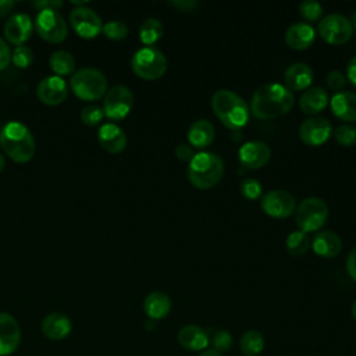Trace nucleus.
I'll return each instance as SVG.
<instances>
[{
	"mask_svg": "<svg viewBox=\"0 0 356 356\" xmlns=\"http://www.w3.org/2000/svg\"><path fill=\"white\" fill-rule=\"evenodd\" d=\"M295 97L292 90L278 82L259 86L250 102V111L260 120H270L286 114L293 106Z\"/></svg>",
	"mask_w": 356,
	"mask_h": 356,
	"instance_id": "obj_1",
	"label": "nucleus"
},
{
	"mask_svg": "<svg viewBox=\"0 0 356 356\" xmlns=\"http://www.w3.org/2000/svg\"><path fill=\"white\" fill-rule=\"evenodd\" d=\"M0 146L15 163H26L35 156V138L19 121H8L0 129Z\"/></svg>",
	"mask_w": 356,
	"mask_h": 356,
	"instance_id": "obj_2",
	"label": "nucleus"
},
{
	"mask_svg": "<svg viewBox=\"0 0 356 356\" xmlns=\"http://www.w3.org/2000/svg\"><path fill=\"white\" fill-rule=\"evenodd\" d=\"M211 108L217 118L231 129H239L249 120L248 103L229 89H218L211 96Z\"/></svg>",
	"mask_w": 356,
	"mask_h": 356,
	"instance_id": "obj_3",
	"label": "nucleus"
},
{
	"mask_svg": "<svg viewBox=\"0 0 356 356\" xmlns=\"http://www.w3.org/2000/svg\"><path fill=\"white\" fill-rule=\"evenodd\" d=\"M224 174L222 159L213 152H199L193 154L188 167V178L199 189L213 188Z\"/></svg>",
	"mask_w": 356,
	"mask_h": 356,
	"instance_id": "obj_4",
	"label": "nucleus"
},
{
	"mask_svg": "<svg viewBox=\"0 0 356 356\" xmlns=\"http://www.w3.org/2000/svg\"><path fill=\"white\" fill-rule=\"evenodd\" d=\"M70 88L82 100L93 102L103 97L107 92L106 75L93 67L79 68L70 78Z\"/></svg>",
	"mask_w": 356,
	"mask_h": 356,
	"instance_id": "obj_5",
	"label": "nucleus"
},
{
	"mask_svg": "<svg viewBox=\"0 0 356 356\" xmlns=\"http://www.w3.org/2000/svg\"><path fill=\"white\" fill-rule=\"evenodd\" d=\"M131 65L139 78L153 81L159 79L165 72L167 58L157 47L143 46L134 53Z\"/></svg>",
	"mask_w": 356,
	"mask_h": 356,
	"instance_id": "obj_6",
	"label": "nucleus"
},
{
	"mask_svg": "<svg viewBox=\"0 0 356 356\" xmlns=\"http://www.w3.org/2000/svg\"><path fill=\"white\" fill-rule=\"evenodd\" d=\"M328 218V204L317 196L303 199L295 209V222L303 232L320 229Z\"/></svg>",
	"mask_w": 356,
	"mask_h": 356,
	"instance_id": "obj_7",
	"label": "nucleus"
},
{
	"mask_svg": "<svg viewBox=\"0 0 356 356\" xmlns=\"http://www.w3.org/2000/svg\"><path fill=\"white\" fill-rule=\"evenodd\" d=\"M33 26L36 33L49 43H60L68 35L67 22L57 10H40Z\"/></svg>",
	"mask_w": 356,
	"mask_h": 356,
	"instance_id": "obj_8",
	"label": "nucleus"
},
{
	"mask_svg": "<svg viewBox=\"0 0 356 356\" xmlns=\"http://www.w3.org/2000/svg\"><path fill=\"white\" fill-rule=\"evenodd\" d=\"M320 36L331 44L346 43L353 33L350 19L339 13H330L323 17L317 25Z\"/></svg>",
	"mask_w": 356,
	"mask_h": 356,
	"instance_id": "obj_9",
	"label": "nucleus"
},
{
	"mask_svg": "<svg viewBox=\"0 0 356 356\" xmlns=\"http://www.w3.org/2000/svg\"><path fill=\"white\" fill-rule=\"evenodd\" d=\"M134 106V93L125 85H115L106 92L103 100L104 115L110 120L118 121L125 118Z\"/></svg>",
	"mask_w": 356,
	"mask_h": 356,
	"instance_id": "obj_10",
	"label": "nucleus"
},
{
	"mask_svg": "<svg viewBox=\"0 0 356 356\" xmlns=\"http://www.w3.org/2000/svg\"><path fill=\"white\" fill-rule=\"evenodd\" d=\"M70 22L74 31L83 39L96 38L103 28L100 15L88 6H78L70 13Z\"/></svg>",
	"mask_w": 356,
	"mask_h": 356,
	"instance_id": "obj_11",
	"label": "nucleus"
},
{
	"mask_svg": "<svg viewBox=\"0 0 356 356\" xmlns=\"http://www.w3.org/2000/svg\"><path fill=\"white\" fill-rule=\"evenodd\" d=\"M261 209L274 218H285L295 211L296 200L288 191L273 189L263 195Z\"/></svg>",
	"mask_w": 356,
	"mask_h": 356,
	"instance_id": "obj_12",
	"label": "nucleus"
},
{
	"mask_svg": "<svg viewBox=\"0 0 356 356\" xmlns=\"http://www.w3.org/2000/svg\"><path fill=\"white\" fill-rule=\"evenodd\" d=\"M332 134L331 122L321 115H314L305 120L299 127V136L302 142L310 146H320L328 140Z\"/></svg>",
	"mask_w": 356,
	"mask_h": 356,
	"instance_id": "obj_13",
	"label": "nucleus"
},
{
	"mask_svg": "<svg viewBox=\"0 0 356 356\" xmlns=\"http://www.w3.org/2000/svg\"><path fill=\"white\" fill-rule=\"evenodd\" d=\"M38 99L47 106H57L63 103L68 96L67 82L57 75L43 78L36 86Z\"/></svg>",
	"mask_w": 356,
	"mask_h": 356,
	"instance_id": "obj_14",
	"label": "nucleus"
},
{
	"mask_svg": "<svg viewBox=\"0 0 356 356\" xmlns=\"http://www.w3.org/2000/svg\"><path fill=\"white\" fill-rule=\"evenodd\" d=\"M33 22L28 14L17 13L13 14L4 24L3 32L6 39L15 46H22L32 35Z\"/></svg>",
	"mask_w": 356,
	"mask_h": 356,
	"instance_id": "obj_15",
	"label": "nucleus"
},
{
	"mask_svg": "<svg viewBox=\"0 0 356 356\" xmlns=\"http://www.w3.org/2000/svg\"><path fill=\"white\" fill-rule=\"evenodd\" d=\"M21 342V328L18 321L8 313H0V356L14 353Z\"/></svg>",
	"mask_w": 356,
	"mask_h": 356,
	"instance_id": "obj_16",
	"label": "nucleus"
},
{
	"mask_svg": "<svg viewBox=\"0 0 356 356\" xmlns=\"http://www.w3.org/2000/svg\"><path fill=\"white\" fill-rule=\"evenodd\" d=\"M271 156V149L266 142L249 140L243 143L238 150L239 161L243 167L256 170L263 167Z\"/></svg>",
	"mask_w": 356,
	"mask_h": 356,
	"instance_id": "obj_17",
	"label": "nucleus"
},
{
	"mask_svg": "<svg viewBox=\"0 0 356 356\" xmlns=\"http://www.w3.org/2000/svg\"><path fill=\"white\" fill-rule=\"evenodd\" d=\"M179 345L191 352H203L210 345V334L200 325L188 324L178 331Z\"/></svg>",
	"mask_w": 356,
	"mask_h": 356,
	"instance_id": "obj_18",
	"label": "nucleus"
},
{
	"mask_svg": "<svg viewBox=\"0 0 356 356\" xmlns=\"http://www.w3.org/2000/svg\"><path fill=\"white\" fill-rule=\"evenodd\" d=\"M100 146L108 153H120L127 146V135L121 127L114 122L103 124L97 131Z\"/></svg>",
	"mask_w": 356,
	"mask_h": 356,
	"instance_id": "obj_19",
	"label": "nucleus"
},
{
	"mask_svg": "<svg viewBox=\"0 0 356 356\" xmlns=\"http://www.w3.org/2000/svg\"><path fill=\"white\" fill-rule=\"evenodd\" d=\"M42 332L51 341H61L67 338L72 330V324L68 316L63 313H50L42 321Z\"/></svg>",
	"mask_w": 356,
	"mask_h": 356,
	"instance_id": "obj_20",
	"label": "nucleus"
},
{
	"mask_svg": "<svg viewBox=\"0 0 356 356\" xmlns=\"http://www.w3.org/2000/svg\"><path fill=\"white\" fill-rule=\"evenodd\" d=\"M284 81L289 90H303L310 86L313 81V71L306 63L296 61L285 70Z\"/></svg>",
	"mask_w": 356,
	"mask_h": 356,
	"instance_id": "obj_21",
	"label": "nucleus"
},
{
	"mask_svg": "<svg viewBox=\"0 0 356 356\" xmlns=\"http://www.w3.org/2000/svg\"><path fill=\"white\" fill-rule=\"evenodd\" d=\"M316 38L314 28L307 22H295L285 32V42L295 50L307 49Z\"/></svg>",
	"mask_w": 356,
	"mask_h": 356,
	"instance_id": "obj_22",
	"label": "nucleus"
},
{
	"mask_svg": "<svg viewBox=\"0 0 356 356\" xmlns=\"http://www.w3.org/2000/svg\"><path fill=\"white\" fill-rule=\"evenodd\" d=\"M330 106L335 117L342 121H356V93L350 90L337 92L331 100Z\"/></svg>",
	"mask_w": 356,
	"mask_h": 356,
	"instance_id": "obj_23",
	"label": "nucleus"
},
{
	"mask_svg": "<svg viewBox=\"0 0 356 356\" xmlns=\"http://www.w3.org/2000/svg\"><path fill=\"white\" fill-rule=\"evenodd\" d=\"M312 248L321 257H334L341 252L342 241L334 231H320L314 235Z\"/></svg>",
	"mask_w": 356,
	"mask_h": 356,
	"instance_id": "obj_24",
	"label": "nucleus"
},
{
	"mask_svg": "<svg viewBox=\"0 0 356 356\" xmlns=\"http://www.w3.org/2000/svg\"><path fill=\"white\" fill-rule=\"evenodd\" d=\"M143 310L150 320H161L171 312V299L161 291L150 292L145 298Z\"/></svg>",
	"mask_w": 356,
	"mask_h": 356,
	"instance_id": "obj_25",
	"label": "nucleus"
},
{
	"mask_svg": "<svg viewBox=\"0 0 356 356\" xmlns=\"http://www.w3.org/2000/svg\"><path fill=\"white\" fill-rule=\"evenodd\" d=\"M327 104H328V93L321 86L307 88L299 99V107L306 114H317L318 111L324 110Z\"/></svg>",
	"mask_w": 356,
	"mask_h": 356,
	"instance_id": "obj_26",
	"label": "nucleus"
},
{
	"mask_svg": "<svg viewBox=\"0 0 356 356\" xmlns=\"http://www.w3.org/2000/svg\"><path fill=\"white\" fill-rule=\"evenodd\" d=\"M216 136L214 125L204 118L196 120L191 124L188 129V140L195 147H207Z\"/></svg>",
	"mask_w": 356,
	"mask_h": 356,
	"instance_id": "obj_27",
	"label": "nucleus"
},
{
	"mask_svg": "<svg viewBox=\"0 0 356 356\" xmlns=\"http://www.w3.org/2000/svg\"><path fill=\"white\" fill-rule=\"evenodd\" d=\"M50 68L57 76L70 75L75 70V60L74 56L67 50H56L51 53L49 58Z\"/></svg>",
	"mask_w": 356,
	"mask_h": 356,
	"instance_id": "obj_28",
	"label": "nucleus"
},
{
	"mask_svg": "<svg viewBox=\"0 0 356 356\" xmlns=\"http://www.w3.org/2000/svg\"><path fill=\"white\" fill-rule=\"evenodd\" d=\"M241 352L245 356H256L264 349V337L256 330H249L242 334L239 339Z\"/></svg>",
	"mask_w": 356,
	"mask_h": 356,
	"instance_id": "obj_29",
	"label": "nucleus"
},
{
	"mask_svg": "<svg viewBox=\"0 0 356 356\" xmlns=\"http://www.w3.org/2000/svg\"><path fill=\"white\" fill-rule=\"evenodd\" d=\"M163 36V24L157 18H146L139 26L140 42L146 46H152Z\"/></svg>",
	"mask_w": 356,
	"mask_h": 356,
	"instance_id": "obj_30",
	"label": "nucleus"
},
{
	"mask_svg": "<svg viewBox=\"0 0 356 356\" xmlns=\"http://www.w3.org/2000/svg\"><path fill=\"white\" fill-rule=\"evenodd\" d=\"M285 246H286V250L292 256H302L303 253L307 252V249L310 246L309 235L300 229L292 231L285 239Z\"/></svg>",
	"mask_w": 356,
	"mask_h": 356,
	"instance_id": "obj_31",
	"label": "nucleus"
},
{
	"mask_svg": "<svg viewBox=\"0 0 356 356\" xmlns=\"http://www.w3.org/2000/svg\"><path fill=\"white\" fill-rule=\"evenodd\" d=\"M232 335L227 330H216L211 332L210 343L213 345V349L218 353L228 352L232 348Z\"/></svg>",
	"mask_w": 356,
	"mask_h": 356,
	"instance_id": "obj_32",
	"label": "nucleus"
},
{
	"mask_svg": "<svg viewBox=\"0 0 356 356\" xmlns=\"http://www.w3.org/2000/svg\"><path fill=\"white\" fill-rule=\"evenodd\" d=\"M102 32L111 40H121L128 35V26L122 21L113 19L103 24Z\"/></svg>",
	"mask_w": 356,
	"mask_h": 356,
	"instance_id": "obj_33",
	"label": "nucleus"
},
{
	"mask_svg": "<svg viewBox=\"0 0 356 356\" xmlns=\"http://www.w3.org/2000/svg\"><path fill=\"white\" fill-rule=\"evenodd\" d=\"M239 191L241 193L246 197V199H257L260 197L261 192H263V185L260 181H257L256 178H252V177H248V178H243L241 182H239Z\"/></svg>",
	"mask_w": 356,
	"mask_h": 356,
	"instance_id": "obj_34",
	"label": "nucleus"
},
{
	"mask_svg": "<svg viewBox=\"0 0 356 356\" xmlns=\"http://www.w3.org/2000/svg\"><path fill=\"white\" fill-rule=\"evenodd\" d=\"M104 117V111L100 106L97 104H88L82 108L81 111V120L85 125H89V127H95L97 124L102 122Z\"/></svg>",
	"mask_w": 356,
	"mask_h": 356,
	"instance_id": "obj_35",
	"label": "nucleus"
},
{
	"mask_svg": "<svg viewBox=\"0 0 356 356\" xmlns=\"http://www.w3.org/2000/svg\"><path fill=\"white\" fill-rule=\"evenodd\" d=\"M335 140L342 146H352L356 143V128L350 124H341L334 131Z\"/></svg>",
	"mask_w": 356,
	"mask_h": 356,
	"instance_id": "obj_36",
	"label": "nucleus"
},
{
	"mask_svg": "<svg viewBox=\"0 0 356 356\" xmlns=\"http://www.w3.org/2000/svg\"><path fill=\"white\" fill-rule=\"evenodd\" d=\"M11 61L18 68H26L33 61V53L28 46H15L11 53Z\"/></svg>",
	"mask_w": 356,
	"mask_h": 356,
	"instance_id": "obj_37",
	"label": "nucleus"
},
{
	"mask_svg": "<svg viewBox=\"0 0 356 356\" xmlns=\"http://www.w3.org/2000/svg\"><path fill=\"white\" fill-rule=\"evenodd\" d=\"M299 13L307 21H316L323 14V7L317 0H303L299 4Z\"/></svg>",
	"mask_w": 356,
	"mask_h": 356,
	"instance_id": "obj_38",
	"label": "nucleus"
},
{
	"mask_svg": "<svg viewBox=\"0 0 356 356\" xmlns=\"http://www.w3.org/2000/svg\"><path fill=\"white\" fill-rule=\"evenodd\" d=\"M327 85L334 92H341L345 86V75L339 70H332L327 75Z\"/></svg>",
	"mask_w": 356,
	"mask_h": 356,
	"instance_id": "obj_39",
	"label": "nucleus"
},
{
	"mask_svg": "<svg viewBox=\"0 0 356 356\" xmlns=\"http://www.w3.org/2000/svg\"><path fill=\"white\" fill-rule=\"evenodd\" d=\"M11 63V51L8 44L0 38V71L6 70Z\"/></svg>",
	"mask_w": 356,
	"mask_h": 356,
	"instance_id": "obj_40",
	"label": "nucleus"
},
{
	"mask_svg": "<svg viewBox=\"0 0 356 356\" xmlns=\"http://www.w3.org/2000/svg\"><path fill=\"white\" fill-rule=\"evenodd\" d=\"M38 11L40 10H57L63 7V1L60 0H38V1H32L31 3Z\"/></svg>",
	"mask_w": 356,
	"mask_h": 356,
	"instance_id": "obj_41",
	"label": "nucleus"
},
{
	"mask_svg": "<svg viewBox=\"0 0 356 356\" xmlns=\"http://www.w3.org/2000/svg\"><path fill=\"white\" fill-rule=\"evenodd\" d=\"M175 156L181 160V161H191V159L193 157V150L189 145L186 143H179L175 149Z\"/></svg>",
	"mask_w": 356,
	"mask_h": 356,
	"instance_id": "obj_42",
	"label": "nucleus"
},
{
	"mask_svg": "<svg viewBox=\"0 0 356 356\" xmlns=\"http://www.w3.org/2000/svg\"><path fill=\"white\" fill-rule=\"evenodd\" d=\"M346 271L350 275L352 280L356 281V245L352 248V250L348 254L346 259Z\"/></svg>",
	"mask_w": 356,
	"mask_h": 356,
	"instance_id": "obj_43",
	"label": "nucleus"
},
{
	"mask_svg": "<svg viewBox=\"0 0 356 356\" xmlns=\"http://www.w3.org/2000/svg\"><path fill=\"white\" fill-rule=\"evenodd\" d=\"M346 75H348V79L350 81V83L356 86V56L349 60L348 67H346Z\"/></svg>",
	"mask_w": 356,
	"mask_h": 356,
	"instance_id": "obj_44",
	"label": "nucleus"
},
{
	"mask_svg": "<svg viewBox=\"0 0 356 356\" xmlns=\"http://www.w3.org/2000/svg\"><path fill=\"white\" fill-rule=\"evenodd\" d=\"M15 3L13 0H0V17L7 15L13 8Z\"/></svg>",
	"mask_w": 356,
	"mask_h": 356,
	"instance_id": "obj_45",
	"label": "nucleus"
},
{
	"mask_svg": "<svg viewBox=\"0 0 356 356\" xmlns=\"http://www.w3.org/2000/svg\"><path fill=\"white\" fill-rule=\"evenodd\" d=\"M171 4H172V6H175V7H178V8H181V10H184V11H188V10L193 8V7H196V6H197V1H193V0L171 1Z\"/></svg>",
	"mask_w": 356,
	"mask_h": 356,
	"instance_id": "obj_46",
	"label": "nucleus"
},
{
	"mask_svg": "<svg viewBox=\"0 0 356 356\" xmlns=\"http://www.w3.org/2000/svg\"><path fill=\"white\" fill-rule=\"evenodd\" d=\"M197 356H221V353H218V352L214 350V349H206V350L200 352Z\"/></svg>",
	"mask_w": 356,
	"mask_h": 356,
	"instance_id": "obj_47",
	"label": "nucleus"
},
{
	"mask_svg": "<svg viewBox=\"0 0 356 356\" xmlns=\"http://www.w3.org/2000/svg\"><path fill=\"white\" fill-rule=\"evenodd\" d=\"M350 313H352V317L356 320V300L353 302V305L350 307Z\"/></svg>",
	"mask_w": 356,
	"mask_h": 356,
	"instance_id": "obj_48",
	"label": "nucleus"
},
{
	"mask_svg": "<svg viewBox=\"0 0 356 356\" xmlns=\"http://www.w3.org/2000/svg\"><path fill=\"white\" fill-rule=\"evenodd\" d=\"M4 165H6V160H4V157H3V154L0 153V171L4 168Z\"/></svg>",
	"mask_w": 356,
	"mask_h": 356,
	"instance_id": "obj_49",
	"label": "nucleus"
},
{
	"mask_svg": "<svg viewBox=\"0 0 356 356\" xmlns=\"http://www.w3.org/2000/svg\"><path fill=\"white\" fill-rule=\"evenodd\" d=\"M350 24H352V28H355L356 29V11L353 13V15H352V21H350Z\"/></svg>",
	"mask_w": 356,
	"mask_h": 356,
	"instance_id": "obj_50",
	"label": "nucleus"
}]
</instances>
